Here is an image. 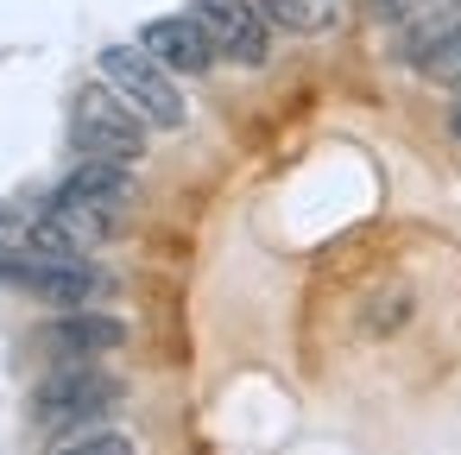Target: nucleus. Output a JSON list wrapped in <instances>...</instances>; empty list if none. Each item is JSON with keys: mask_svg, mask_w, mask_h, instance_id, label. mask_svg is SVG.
Masks as SVG:
<instances>
[{"mask_svg": "<svg viewBox=\"0 0 461 455\" xmlns=\"http://www.w3.org/2000/svg\"><path fill=\"white\" fill-rule=\"evenodd\" d=\"M411 7V0H379V14H404Z\"/></svg>", "mask_w": 461, "mask_h": 455, "instance_id": "nucleus-14", "label": "nucleus"}, {"mask_svg": "<svg viewBox=\"0 0 461 455\" xmlns=\"http://www.w3.org/2000/svg\"><path fill=\"white\" fill-rule=\"evenodd\" d=\"M70 140H77L83 159H121V165H140V152H146V121L102 83V89H83Z\"/></svg>", "mask_w": 461, "mask_h": 455, "instance_id": "nucleus-4", "label": "nucleus"}, {"mask_svg": "<svg viewBox=\"0 0 461 455\" xmlns=\"http://www.w3.org/2000/svg\"><path fill=\"white\" fill-rule=\"evenodd\" d=\"M442 127H448V140H455V146H461V96H455V102H448V114H442Z\"/></svg>", "mask_w": 461, "mask_h": 455, "instance_id": "nucleus-13", "label": "nucleus"}, {"mask_svg": "<svg viewBox=\"0 0 461 455\" xmlns=\"http://www.w3.org/2000/svg\"><path fill=\"white\" fill-rule=\"evenodd\" d=\"M140 45L171 70V77H209L221 64V51L209 45V32L196 26V14H158L140 26Z\"/></svg>", "mask_w": 461, "mask_h": 455, "instance_id": "nucleus-6", "label": "nucleus"}, {"mask_svg": "<svg viewBox=\"0 0 461 455\" xmlns=\"http://www.w3.org/2000/svg\"><path fill=\"white\" fill-rule=\"evenodd\" d=\"M127 405V386L95 367V360H64L58 373L39 379L32 392V423L45 436H83V430H102L114 411Z\"/></svg>", "mask_w": 461, "mask_h": 455, "instance_id": "nucleus-1", "label": "nucleus"}, {"mask_svg": "<svg viewBox=\"0 0 461 455\" xmlns=\"http://www.w3.org/2000/svg\"><path fill=\"white\" fill-rule=\"evenodd\" d=\"M51 455H140V449H133V436H121V430H83V436H64Z\"/></svg>", "mask_w": 461, "mask_h": 455, "instance_id": "nucleus-12", "label": "nucleus"}, {"mask_svg": "<svg viewBox=\"0 0 461 455\" xmlns=\"http://www.w3.org/2000/svg\"><path fill=\"white\" fill-rule=\"evenodd\" d=\"M95 70L108 77V89L146 121V127H158V133H177L190 114H184V89H177V77L146 51V45H102V58H95Z\"/></svg>", "mask_w": 461, "mask_h": 455, "instance_id": "nucleus-2", "label": "nucleus"}, {"mask_svg": "<svg viewBox=\"0 0 461 455\" xmlns=\"http://www.w3.org/2000/svg\"><path fill=\"white\" fill-rule=\"evenodd\" d=\"M45 215L58 222V234H70V247L83 253V247H102V241H114V209H102V203H83V196H70V190H51L45 196Z\"/></svg>", "mask_w": 461, "mask_h": 455, "instance_id": "nucleus-9", "label": "nucleus"}, {"mask_svg": "<svg viewBox=\"0 0 461 455\" xmlns=\"http://www.w3.org/2000/svg\"><path fill=\"white\" fill-rule=\"evenodd\" d=\"M114 348H127V323L114 310L89 304V310H70V316L45 323V354H58V360H102Z\"/></svg>", "mask_w": 461, "mask_h": 455, "instance_id": "nucleus-7", "label": "nucleus"}, {"mask_svg": "<svg viewBox=\"0 0 461 455\" xmlns=\"http://www.w3.org/2000/svg\"><path fill=\"white\" fill-rule=\"evenodd\" d=\"M259 7H266V20H272L278 32L310 39V32H329V26H335L341 0H259Z\"/></svg>", "mask_w": 461, "mask_h": 455, "instance_id": "nucleus-11", "label": "nucleus"}, {"mask_svg": "<svg viewBox=\"0 0 461 455\" xmlns=\"http://www.w3.org/2000/svg\"><path fill=\"white\" fill-rule=\"evenodd\" d=\"M190 14H196V26L209 32V45L228 58V64H240V70H259L266 58H272V20H266V7L259 0H190Z\"/></svg>", "mask_w": 461, "mask_h": 455, "instance_id": "nucleus-5", "label": "nucleus"}, {"mask_svg": "<svg viewBox=\"0 0 461 455\" xmlns=\"http://www.w3.org/2000/svg\"><path fill=\"white\" fill-rule=\"evenodd\" d=\"M64 190L83 196V203H102V209H114V215H127L133 196H140L133 165H121V159H77V171L64 177Z\"/></svg>", "mask_w": 461, "mask_h": 455, "instance_id": "nucleus-8", "label": "nucleus"}, {"mask_svg": "<svg viewBox=\"0 0 461 455\" xmlns=\"http://www.w3.org/2000/svg\"><path fill=\"white\" fill-rule=\"evenodd\" d=\"M0 285L14 291H32L45 304H64V310H89V304H108L114 297V278L102 266H89L83 253H0Z\"/></svg>", "mask_w": 461, "mask_h": 455, "instance_id": "nucleus-3", "label": "nucleus"}, {"mask_svg": "<svg viewBox=\"0 0 461 455\" xmlns=\"http://www.w3.org/2000/svg\"><path fill=\"white\" fill-rule=\"evenodd\" d=\"M404 58H411L429 83H461V20H429L423 39L404 45Z\"/></svg>", "mask_w": 461, "mask_h": 455, "instance_id": "nucleus-10", "label": "nucleus"}]
</instances>
